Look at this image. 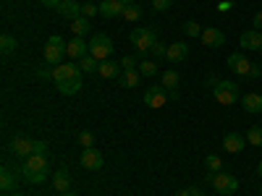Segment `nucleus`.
<instances>
[{"label": "nucleus", "instance_id": "1", "mask_svg": "<svg viewBox=\"0 0 262 196\" xmlns=\"http://www.w3.org/2000/svg\"><path fill=\"white\" fill-rule=\"evenodd\" d=\"M21 178H24L27 183H32V186L45 183V178H48V157L45 155L27 157L24 162H21Z\"/></svg>", "mask_w": 262, "mask_h": 196}, {"label": "nucleus", "instance_id": "2", "mask_svg": "<svg viewBox=\"0 0 262 196\" xmlns=\"http://www.w3.org/2000/svg\"><path fill=\"white\" fill-rule=\"evenodd\" d=\"M205 181H207V183H212L217 193H226V196L238 191V178H236V176H231V173H207Z\"/></svg>", "mask_w": 262, "mask_h": 196}, {"label": "nucleus", "instance_id": "3", "mask_svg": "<svg viewBox=\"0 0 262 196\" xmlns=\"http://www.w3.org/2000/svg\"><path fill=\"white\" fill-rule=\"evenodd\" d=\"M79 74H81V68H79L76 60H63L60 65H53V81H55V86H63V84H69V81H76Z\"/></svg>", "mask_w": 262, "mask_h": 196}, {"label": "nucleus", "instance_id": "4", "mask_svg": "<svg viewBox=\"0 0 262 196\" xmlns=\"http://www.w3.org/2000/svg\"><path fill=\"white\" fill-rule=\"evenodd\" d=\"M155 42H158V32L152 27H142V29L131 32V45H134L139 53H149Z\"/></svg>", "mask_w": 262, "mask_h": 196}, {"label": "nucleus", "instance_id": "5", "mask_svg": "<svg viewBox=\"0 0 262 196\" xmlns=\"http://www.w3.org/2000/svg\"><path fill=\"white\" fill-rule=\"evenodd\" d=\"M90 55L97 58L100 63L107 60V58L113 55V39L107 37V34H97V37H92V39H90Z\"/></svg>", "mask_w": 262, "mask_h": 196}, {"label": "nucleus", "instance_id": "6", "mask_svg": "<svg viewBox=\"0 0 262 196\" xmlns=\"http://www.w3.org/2000/svg\"><path fill=\"white\" fill-rule=\"evenodd\" d=\"M212 94H215V100L221 102V105H233L236 100H238V86L233 84V81H217L215 86H212Z\"/></svg>", "mask_w": 262, "mask_h": 196}, {"label": "nucleus", "instance_id": "7", "mask_svg": "<svg viewBox=\"0 0 262 196\" xmlns=\"http://www.w3.org/2000/svg\"><path fill=\"white\" fill-rule=\"evenodd\" d=\"M144 105L147 107H152V110H158V107H163L165 102H168V92H165V86L163 84H152V86H147L144 89Z\"/></svg>", "mask_w": 262, "mask_h": 196}, {"label": "nucleus", "instance_id": "8", "mask_svg": "<svg viewBox=\"0 0 262 196\" xmlns=\"http://www.w3.org/2000/svg\"><path fill=\"white\" fill-rule=\"evenodd\" d=\"M8 149L13 152V155H16L18 160H27V157H32V155H34V139H27V136H13V139H11V144H8Z\"/></svg>", "mask_w": 262, "mask_h": 196}, {"label": "nucleus", "instance_id": "9", "mask_svg": "<svg viewBox=\"0 0 262 196\" xmlns=\"http://www.w3.org/2000/svg\"><path fill=\"white\" fill-rule=\"evenodd\" d=\"M228 68H231L236 76H249L252 63H249V58H247L244 53H231V55H228Z\"/></svg>", "mask_w": 262, "mask_h": 196}, {"label": "nucleus", "instance_id": "10", "mask_svg": "<svg viewBox=\"0 0 262 196\" xmlns=\"http://www.w3.org/2000/svg\"><path fill=\"white\" fill-rule=\"evenodd\" d=\"M84 55H90V42H84L81 37H74L69 45H66V58L71 60H81Z\"/></svg>", "mask_w": 262, "mask_h": 196}, {"label": "nucleus", "instance_id": "11", "mask_svg": "<svg viewBox=\"0 0 262 196\" xmlns=\"http://www.w3.org/2000/svg\"><path fill=\"white\" fill-rule=\"evenodd\" d=\"M79 162H81V167H86V170H100L105 162H102V155H100V149H84L81 152V157H79Z\"/></svg>", "mask_w": 262, "mask_h": 196}, {"label": "nucleus", "instance_id": "12", "mask_svg": "<svg viewBox=\"0 0 262 196\" xmlns=\"http://www.w3.org/2000/svg\"><path fill=\"white\" fill-rule=\"evenodd\" d=\"M238 45H242V50H262V32H257V29H249V32H244L242 37H238Z\"/></svg>", "mask_w": 262, "mask_h": 196}, {"label": "nucleus", "instance_id": "13", "mask_svg": "<svg viewBox=\"0 0 262 196\" xmlns=\"http://www.w3.org/2000/svg\"><path fill=\"white\" fill-rule=\"evenodd\" d=\"M207 47H223L226 45V34L221 32V29H215V27H207V29H202V37H200Z\"/></svg>", "mask_w": 262, "mask_h": 196}, {"label": "nucleus", "instance_id": "14", "mask_svg": "<svg viewBox=\"0 0 262 196\" xmlns=\"http://www.w3.org/2000/svg\"><path fill=\"white\" fill-rule=\"evenodd\" d=\"M186 55H189V45H186L184 39H179V42H173V45H168L165 60H170V63H184Z\"/></svg>", "mask_w": 262, "mask_h": 196}, {"label": "nucleus", "instance_id": "15", "mask_svg": "<svg viewBox=\"0 0 262 196\" xmlns=\"http://www.w3.org/2000/svg\"><path fill=\"white\" fill-rule=\"evenodd\" d=\"M244 146H247V136H242V134H226L223 136V149L228 155H238Z\"/></svg>", "mask_w": 262, "mask_h": 196}, {"label": "nucleus", "instance_id": "16", "mask_svg": "<svg viewBox=\"0 0 262 196\" xmlns=\"http://www.w3.org/2000/svg\"><path fill=\"white\" fill-rule=\"evenodd\" d=\"M126 6L121 3V0H102L100 3V16L102 18H116V16H123Z\"/></svg>", "mask_w": 262, "mask_h": 196}, {"label": "nucleus", "instance_id": "17", "mask_svg": "<svg viewBox=\"0 0 262 196\" xmlns=\"http://www.w3.org/2000/svg\"><path fill=\"white\" fill-rule=\"evenodd\" d=\"M63 55H66V45H45V53H42V58H45L50 68L63 63Z\"/></svg>", "mask_w": 262, "mask_h": 196}, {"label": "nucleus", "instance_id": "18", "mask_svg": "<svg viewBox=\"0 0 262 196\" xmlns=\"http://www.w3.org/2000/svg\"><path fill=\"white\" fill-rule=\"evenodd\" d=\"M58 16L74 21V18H79V16H81V6L76 3V0H63V3L58 6Z\"/></svg>", "mask_w": 262, "mask_h": 196}, {"label": "nucleus", "instance_id": "19", "mask_svg": "<svg viewBox=\"0 0 262 196\" xmlns=\"http://www.w3.org/2000/svg\"><path fill=\"white\" fill-rule=\"evenodd\" d=\"M242 107H244V113H252V115L262 113V94L249 92L247 97H242Z\"/></svg>", "mask_w": 262, "mask_h": 196}, {"label": "nucleus", "instance_id": "20", "mask_svg": "<svg viewBox=\"0 0 262 196\" xmlns=\"http://www.w3.org/2000/svg\"><path fill=\"white\" fill-rule=\"evenodd\" d=\"M121 74H123L121 63H116V60H111V58L100 63V76H102V79H121Z\"/></svg>", "mask_w": 262, "mask_h": 196}, {"label": "nucleus", "instance_id": "21", "mask_svg": "<svg viewBox=\"0 0 262 196\" xmlns=\"http://www.w3.org/2000/svg\"><path fill=\"white\" fill-rule=\"evenodd\" d=\"M53 186H55V191L58 193H66V191H71V173L66 170V167H60L55 176H53Z\"/></svg>", "mask_w": 262, "mask_h": 196}, {"label": "nucleus", "instance_id": "22", "mask_svg": "<svg viewBox=\"0 0 262 196\" xmlns=\"http://www.w3.org/2000/svg\"><path fill=\"white\" fill-rule=\"evenodd\" d=\"M16 186H18V183H16V173L6 165L3 170H0V188H3L6 193H13V191H16Z\"/></svg>", "mask_w": 262, "mask_h": 196}, {"label": "nucleus", "instance_id": "23", "mask_svg": "<svg viewBox=\"0 0 262 196\" xmlns=\"http://www.w3.org/2000/svg\"><path fill=\"white\" fill-rule=\"evenodd\" d=\"M79 63V68H81V74H100V60L97 58H92V55H84L81 60H76Z\"/></svg>", "mask_w": 262, "mask_h": 196}, {"label": "nucleus", "instance_id": "24", "mask_svg": "<svg viewBox=\"0 0 262 196\" xmlns=\"http://www.w3.org/2000/svg\"><path fill=\"white\" fill-rule=\"evenodd\" d=\"M139 79H142L139 71H123L118 81H121V86H126V89H134V86H139Z\"/></svg>", "mask_w": 262, "mask_h": 196}, {"label": "nucleus", "instance_id": "25", "mask_svg": "<svg viewBox=\"0 0 262 196\" xmlns=\"http://www.w3.org/2000/svg\"><path fill=\"white\" fill-rule=\"evenodd\" d=\"M16 47H18V42L13 34H0V53L11 55V53H16Z\"/></svg>", "mask_w": 262, "mask_h": 196}, {"label": "nucleus", "instance_id": "26", "mask_svg": "<svg viewBox=\"0 0 262 196\" xmlns=\"http://www.w3.org/2000/svg\"><path fill=\"white\" fill-rule=\"evenodd\" d=\"M71 32H74V37H84L86 32H90V18H84V16L74 18L71 21Z\"/></svg>", "mask_w": 262, "mask_h": 196}, {"label": "nucleus", "instance_id": "27", "mask_svg": "<svg viewBox=\"0 0 262 196\" xmlns=\"http://www.w3.org/2000/svg\"><path fill=\"white\" fill-rule=\"evenodd\" d=\"M58 92H60V94H66V97H74V94H79V92H81V79L69 81V84H63V86H58Z\"/></svg>", "mask_w": 262, "mask_h": 196}, {"label": "nucleus", "instance_id": "28", "mask_svg": "<svg viewBox=\"0 0 262 196\" xmlns=\"http://www.w3.org/2000/svg\"><path fill=\"white\" fill-rule=\"evenodd\" d=\"M137 71H139L142 76H147V79H152V76H158V63H155V60H142Z\"/></svg>", "mask_w": 262, "mask_h": 196}, {"label": "nucleus", "instance_id": "29", "mask_svg": "<svg viewBox=\"0 0 262 196\" xmlns=\"http://www.w3.org/2000/svg\"><path fill=\"white\" fill-rule=\"evenodd\" d=\"M205 167H207V173H223V160L217 155H207L205 157Z\"/></svg>", "mask_w": 262, "mask_h": 196}, {"label": "nucleus", "instance_id": "30", "mask_svg": "<svg viewBox=\"0 0 262 196\" xmlns=\"http://www.w3.org/2000/svg\"><path fill=\"white\" fill-rule=\"evenodd\" d=\"M139 63H142L139 55H123V58H121V68H123V71H137Z\"/></svg>", "mask_w": 262, "mask_h": 196}, {"label": "nucleus", "instance_id": "31", "mask_svg": "<svg viewBox=\"0 0 262 196\" xmlns=\"http://www.w3.org/2000/svg\"><path fill=\"white\" fill-rule=\"evenodd\" d=\"M179 79H181V76H179L176 71H165V74H163V86H165L168 92L176 89V86H179Z\"/></svg>", "mask_w": 262, "mask_h": 196}, {"label": "nucleus", "instance_id": "32", "mask_svg": "<svg viewBox=\"0 0 262 196\" xmlns=\"http://www.w3.org/2000/svg\"><path fill=\"white\" fill-rule=\"evenodd\" d=\"M247 141H249L252 146H262V128H259V126H252V128L247 131Z\"/></svg>", "mask_w": 262, "mask_h": 196}, {"label": "nucleus", "instance_id": "33", "mask_svg": "<svg viewBox=\"0 0 262 196\" xmlns=\"http://www.w3.org/2000/svg\"><path fill=\"white\" fill-rule=\"evenodd\" d=\"M149 53H152V60H160V58H165V55H168V45H165L163 39H158L155 45H152V50H149Z\"/></svg>", "mask_w": 262, "mask_h": 196}, {"label": "nucleus", "instance_id": "34", "mask_svg": "<svg viewBox=\"0 0 262 196\" xmlns=\"http://www.w3.org/2000/svg\"><path fill=\"white\" fill-rule=\"evenodd\" d=\"M79 144L84 149H92L95 146V134H92V131H79Z\"/></svg>", "mask_w": 262, "mask_h": 196}, {"label": "nucleus", "instance_id": "35", "mask_svg": "<svg viewBox=\"0 0 262 196\" xmlns=\"http://www.w3.org/2000/svg\"><path fill=\"white\" fill-rule=\"evenodd\" d=\"M184 34L186 37H202V27L196 24V21H186V24H184Z\"/></svg>", "mask_w": 262, "mask_h": 196}, {"label": "nucleus", "instance_id": "36", "mask_svg": "<svg viewBox=\"0 0 262 196\" xmlns=\"http://www.w3.org/2000/svg\"><path fill=\"white\" fill-rule=\"evenodd\" d=\"M123 18H126V21H139V18H142V11H139V6H126V11H123Z\"/></svg>", "mask_w": 262, "mask_h": 196}, {"label": "nucleus", "instance_id": "37", "mask_svg": "<svg viewBox=\"0 0 262 196\" xmlns=\"http://www.w3.org/2000/svg\"><path fill=\"white\" fill-rule=\"evenodd\" d=\"M97 13H100V6H95V3H84V6H81V16H84V18L97 16Z\"/></svg>", "mask_w": 262, "mask_h": 196}, {"label": "nucleus", "instance_id": "38", "mask_svg": "<svg viewBox=\"0 0 262 196\" xmlns=\"http://www.w3.org/2000/svg\"><path fill=\"white\" fill-rule=\"evenodd\" d=\"M173 6V0H152V8L155 11H168Z\"/></svg>", "mask_w": 262, "mask_h": 196}, {"label": "nucleus", "instance_id": "39", "mask_svg": "<svg viewBox=\"0 0 262 196\" xmlns=\"http://www.w3.org/2000/svg\"><path fill=\"white\" fill-rule=\"evenodd\" d=\"M34 155H48V144L45 141H34Z\"/></svg>", "mask_w": 262, "mask_h": 196}, {"label": "nucleus", "instance_id": "40", "mask_svg": "<svg viewBox=\"0 0 262 196\" xmlns=\"http://www.w3.org/2000/svg\"><path fill=\"white\" fill-rule=\"evenodd\" d=\"M37 79H53V68H37Z\"/></svg>", "mask_w": 262, "mask_h": 196}, {"label": "nucleus", "instance_id": "41", "mask_svg": "<svg viewBox=\"0 0 262 196\" xmlns=\"http://www.w3.org/2000/svg\"><path fill=\"white\" fill-rule=\"evenodd\" d=\"M252 24H254L257 32H262V11H257V13L252 16Z\"/></svg>", "mask_w": 262, "mask_h": 196}, {"label": "nucleus", "instance_id": "42", "mask_svg": "<svg viewBox=\"0 0 262 196\" xmlns=\"http://www.w3.org/2000/svg\"><path fill=\"white\" fill-rule=\"evenodd\" d=\"M39 3L45 6V8H55V11H58V6L63 3V0H39Z\"/></svg>", "mask_w": 262, "mask_h": 196}, {"label": "nucleus", "instance_id": "43", "mask_svg": "<svg viewBox=\"0 0 262 196\" xmlns=\"http://www.w3.org/2000/svg\"><path fill=\"white\" fill-rule=\"evenodd\" d=\"M48 45H69V42H63V37L53 34V37H48Z\"/></svg>", "mask_w": 262, "mask_h": 196}, {"label": "nucleus", "instance_id": "44", "mask_svg": "<svg viewBox=\"0 0 262 196\" xmlns=\"http://www.w3.org/2000/svg\"><path fill=\"white\" fill-rule=\"evenodd\" d=\"M249 76H252V79H259V76H262V65H252Z\"/></svg>", "mask_w": 262, "mask_h": 196}, {"label": "nucleus", "instance_id": "45", "mask_svg": "<svg viewBox=\"0 0 262 196\" xmlns=\"http://www.w3.org/2000/svg\"><path fill=\"white\" fill-rule=\"evenodd\" d=\"M170 100H179V89H170V92H168V102H170Z\"/></svg>", "mask_w": 262, "mask_h": 196}, {"label": "nucleus", "instance_id": "46", "mask_svg": "<svg viewBox=\"0 0 262 196\" xmlns=\"http://www.w3.org/2000/svg\"><path fill=\"white\" fill-rule=\"evenodd\" d=\"M217 11H231V3L226 0V3H221V6H217Z\"/></svg>", "mask_w": 262, "mask_h": 196}, {"label": "nucleus", "instance_id": "47", "mask_svg": "<svg viewBox=\"0 0 262 196\" xmlns=\"http://www.w3.org/2000/svg\"><path fill=\"white\" fill-rule=\"evenodd\" d=\"M189 193H191V196H202V191L196 188V186H191V188H189Z\"/></svg>", "mask_w": 262, "mask_h": 196}, {"label": "nucleus", "instance_id": "48", "mask_svg": "<svg viewBox=\"0 0 262 196\" xmlns=\"http://www.w3.org/2000/svg\"><path fill=\"white\" fill-rule=\"evenodd\" d=\"M176 196H191V193H189V188H181V191H176Z\"/></svg>", "mask_w": 262, "mask_h": 196}, {"label": "nucleus", "instance_id": "49", "mask_svg": "<svg viewBox=\"0 0 262 196\" xmlns=\"http://www.w3.org/2000/svg\"><path fill=\"white\" fill-rule=\"evenodd\" d=\"M123 6H137V0H121Z\"/></svg>", "mask_w": 262, "mask_h": 196}, {"label": "nucleus", "instance_id": "50", "mask_svg": "<svg viewBox=\"0 0 262 196\" xmlns=\"http://www.w3.org/2000/svg\"><path fill=\"white\" fill-rule=\"evenodd\" d=\"M257 173H259V178H262V160L257 162Z\"/></svg>", "mask_w": 262, "mask_h": 196}, {"label": "nucleus", "instance_id": "51", "mask_svg": "<svg viewBox=\"0 0 262 196\" xmlns=\"http://www.w3.org/2000/svg\"><path fill=\"white\" fill-rule=\"evenodd\" d=\"M11 196H27V193H21V191H13V193H11Z\"/></svg>", "mask_w": 262, "mask_h": 196}, {"label": "nucleus", "instance_id": "52", "mask_svg": "<svg viewBox=\"0 0 262 196\" xmlns=\"http://www.w3.org/2000/svg\"><path fill=\"white\" fill-rule=\"evenodd\" d=\"M63 196H76V193H74V191H66V193H63Z\"/></svg>", "mask_w": 262, "mask_h": 196}, {"label": "nucleus", "instance_id": "53", "mask_svg": "<svg viewBox=\"0 0 262 196\" xmlns=\"http://www.w3.org/2000/svg\"><path fill=\"white\" fill-rule=\"evenodd\" d=\"M259 196H262V186H259Z\"/></svg>", "mask_w": 262, "mask_h": 196}]
</instances>
